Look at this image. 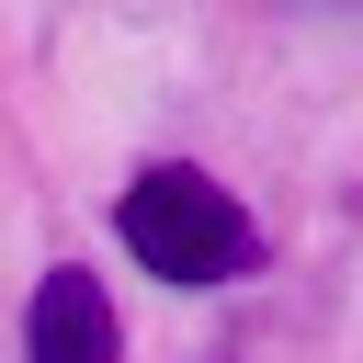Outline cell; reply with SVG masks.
I'll return each mask as SVG.
<instances>
[{
    "mask_svg": "<svg viewBox=\"0 0 363 363\" xmlns=\"http://www.w3.org/2000/svg\"><path fill=\"white\" fill-rule=\"evenodd\" d=\"M113 238H125V250H136V272H159V284H238V272L261 261L250 204H238L227 182H204L193 159L136 170V182H125V204H113Z\"/></svg>",
    "mask_w": 363,
    "mask_h": 363,
    "instance_id": "1",
    "label": "cell"
},
{
    "mask_svg": "<svg viewBox=\"0 0 363 363\" xmlns=\"http://www.w3.org/2000/svg\"><path fill=\"white\" fill-rule=\"evenodd\" d=\"M23 352H34V363H113V352H125V318H113V295H102L79 261H57V272L34 284V306H23Z\"/></svg>",
    "mask_w": 363,
    "mask_h": 363,
    "instance_id": "2",
    "label": "cell"
}]
</instances>
